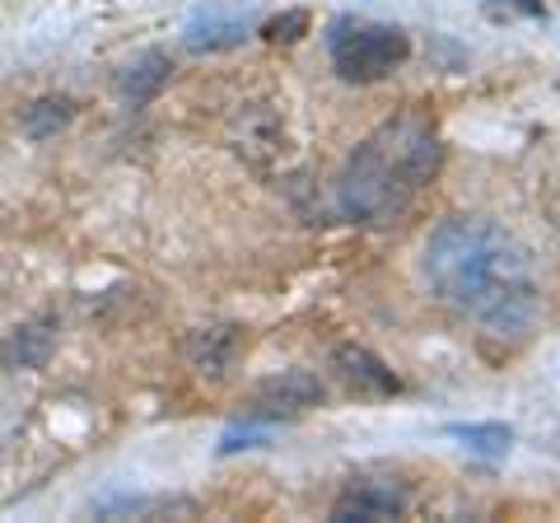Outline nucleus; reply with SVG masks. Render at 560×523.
<instances>
[{"label": "nucleus", "instance_id": "1", "mask_svg": "<svg viewBox=\"0 0 560 523\" xmlns=\"http://www.w3.org/2000/svg\"><path fill=\"white\" fill-rule=\"evenodd\" d=\"M425 281L486 333L523 337L537 318L533 253L481 216H453L425 239Z\"/></svg>", "mask_w": 560, "mask_h": 523}, {"label": "nucleus", "instance_id": "2", "mask_svg": "<svg viewBox=\"0 0 560 523\" xmlns=\"http://www.w3.org/2000/svg\"><path fill=\"white\" fill-rule=\"evenodd\" d=\"M440 160L444 146L430 121L420 113H401L355 146L337 178V206L350 220L388 224L430 187Z\"/></svg>", "mask_w": 560, "mask_h": 523}, {"label": "nucleus", "instance_id": "3", "mask_svg": "<svg viewBox=\"0 0 560 523\" xmlns=\"http://www.w3.org/2000/svg\"><path fill=\"white\" fill-rule=\"evenodd\" d=\"M331 66L337 75L350 84H374L383 75H393L401 61H407V33L393 24H355V20H337L331 24Z\"/></svg>", "mask_w": 560, "mask_h": 523}, {"label": "nucleus", "instance_id": "4", "mask_svg": "<svg viewBox=\"0 0 560 523\" xmlns=\"http://www.w3.org/2000/svg\"><path fill=\"white\" fill-rule=\"evenodd\" d=\"M230 141L243 160H253V164H276L290 154L285 117H280L271 103H243V113H234V121H230Z\"/></svg>", "mask_w": 560, "mask_h": 523}, {"label": "nucleus", "instance_id": "5", "mask_svg": "<svg viewBox=\"0 0 560 523\" xmlns=\"http://www.w3.org/2000/svg\"><path fill=\"white\" fill-rule=\"evenodd\" d=\"M323 397H327V388L308 370H285V374H276L267 383H257L253 416H261V421H290V416H304L313 407H323Z\"/></svg>", "mask_w": 560, "mask_h": 523}, {"label": "nucleus", "instance_id": "6", "mask_svg": "<svg viewBox=\"0 0 560 523\" xmlns=\"http://www.w3.org/2000/svg\"><path fill=\"white\" fill-rule=\"evenodd\" d=\"M57 351V318L51 313H33V318L14 323L5 341H0V370H43Z\"/></svg>", "mask_w": 560, "mask_h": 523}, {"label": "nucleus", "instance_id": "7", "mask_svg": "<svg viewBox=\"0 0 560 523\" xmlns=\"http://www.w3.org/2000/svg\"><path fill=\"white\" fill-rule=\"evenodd\" d=\"M331 364H337V374H341L346 388L360 393V397H388V393L401 388L397 374L374 351H364V346H350V341L337 346V351H331Z\"/></svg>", "mask_w": 560, "mask_h": 523}, {"label": "nucleus", "instance_id": "8", "mask_svg": "<svg viewBox=\"0 0 560 523\" xmlns=\"http://www.w3.org/2000/svg\"><path fill=\"white\" fill-rule=\"evenodd\" d=\"M183 356L201 379H224L238 360V327H191Z\"/></svg>", "mask_w": 560, "mask_h": 523}, {"label": "nucleus", "instance_id": "9", "mask_svg": "<svg viewBox=\"0 0 560 523\" xmlns=\"http://www.w3.org/2000/svg\"><path fill=\"white\" fill-rule=\"evenodd\" d=\"M401 510H407V496H401L397 486L360 481L331 504V519H341V523H350V519H397Z\"/></svg>", "mask_w": 560, "mask_h": 523}, {"label": "nucleus", "instance_id": "10", "mask_svg": "<svg viewBox=\"0 0 560 523\" xmlns=\"http://www.w3.org/2000/svg\"><path fill=\"white\" fill-rule=\"evenodd\" d=\"M168 75H173V66H168L164 51H140L127 71L117 75V90H121V98H127L131 108H145V103L168 84Z\"/></svg>", "mask_w": 560, "mask_h": 523}, {"label": "nucleus", "instance_id": "11", "mask_svg": "<svg viewBox=\"0 0 560 523\" xmlns=\"http://www.w3.org/2000/svg\"><path fill=\"white\" fill-rule=\"evenodd\" d=\"M70 117H75V103H70L66 94H47V98H38V103H28L24 108V136L47 141V136H57Z\"/></svg>", "mask_w": 560, "mask_h": 523}, {"label": "nucleus", "instance_id": "12", "mask_svg": "<svg viewBox=\"0 0 560 523\" xmlns=\"http://www.w3.org/2000/svg\"><path fill=\"white\" fill-rule=\"evenodd\" d=\"M243 43V24L224 20V14H206V20H191L187 28V47L191 51H224Z\"/></svg>", "mask_w": 560, "mask_h": 523}, {"label": "nucleus", "instance_id": "13", "mask_svg": "<svg viewBox=\"0 0 560 523\" xmlns=\"http://www.w3.org/2000/svg\"><path fill=\"white\" fill-rule=\"evenodd\" d=\"M453 434H458L467 449H477V453H504L514 444L510 426H453Z\"/></svg>", "mask_w": 560, "mask_h": 523}, {"label": "nucleus", "instance_id": "14", "mask_svg": "<svg viewBox=\"0 0 560 523\" xmlns=\"http://www.w3.org/2000/svg\"><path fill=\"white\" fill-rule=\"evenodd\" d=\"M300 28H308V14H304V10H290V14H280V20L267 24V38H285V43H294V38H300Z\"/></svg>", "mask_w": 560, "mask_h": 523}, {"label": "nucleus", "instance_id": "15", "mask_svg": "<svg viewBox=\"0 0 560 523\" xmlns=\"http://www.w3.org/2000/svg\"><path fill=\"white\" fill-rule=\"evenodd\" d=\"M10 440H14V411H10L5 403H0V453L10 449Z\"/></svg>", "mask_w": 560, "mask_h": 523}]
</instances>
